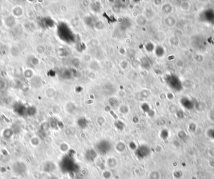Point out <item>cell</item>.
Listing matches in <instances>:
<instances>
[{"instance_id":"cell-1","label":"cell","mask_w":214,"mask_h":179,"mask_svg":"<svg viewBox=\"0 0 214 179\" xmlns=\"http://www.w3.org/2000/svg\"><path fill=\"white\" fill-rule=\"evenodd\" d=\"M60 29L61 31V33L60 34L62 35V39L65 40V42H70V40H71L74 38L73 37V33L71 32L69 28L67 26V25L63 24V26L62 25V27L60 28Z\"/></svg>"},{"instance_id":"cell-2","label":"cell","mask_w":214,"mask_h":179,"mask_svg":"<svg viewBox=\"0 0 214 179\" xmlns=\"http://www.w3.org/2000/svg\"><path fill=\"white\" fill-rule=\"evenodd\" d=\"M96 148H97L100 154L105 155L110 150L111 145L108 141L102 140L98 143L97 145H96Z\"/></svg>"},{"instance_id":"cell-3","label":"cell","mask_w":214,"mask_h":179,"mask_svg":"<svg viewBox=\"0 0 214 179\" xmlns=\"http://www.w3.org/2000/svg\"><path fill=\"white\" fill-rule=\"evenodd\" d=\"M149 153L150 149H149V147L145 145H141L136 150V155L137 157H141V158L146 157L149 154Z\"/></svg>"},{"instance_id":"cell-4","label":"cell","mask_w":214,"mask_h":179,"mask_svg":"<svg viewBox=\"0 0 214 179\" xmlns=\"http://www.w3.org/2000/svg\"><path fill=\"white\" fill-rule=\"evenodd\" d=\"M91 155L96 157V152L93 150H88L87 152H86V153L85 155V157H86V159H88V160H90L91 162L93 161L95 159L92 157H91Z\"/></svg>"},{"instance_id":"cell-5","label":"cell","mask_w":214,"mask_h":179,"mask_svg":"<svg viewBox=\"0 0 214 179\" xmlns=\"http://www.w3.org/2000/svg\"><path fill=\"white\" fill-rule=\"evenodd\" d=\"M78 125H80V127H82V128H85L86 127V120L84 119H81L78 120Z\"/></svg>"},{"instance_id":"cell-6","label":"cell","mask_w":214,"mask_h":179,"mask_svg":"<svg viewBox=\"0 0 214 179\" xmlns=\"http://www.w3.org/2000/svg\"><path fill=\"white\" fill-rule=\"evenodd\" d=\"M153 48H154V46H153V45L151 44L150 43H148L146 46V50L149 51V52H151V51H152Z\"/></svg>"}]
</instances>
